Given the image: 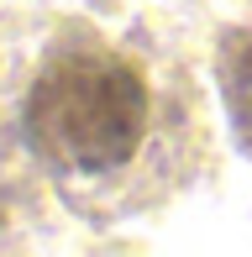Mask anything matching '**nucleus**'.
<instances>
[{
	"label": "nucleus",
	"instance_id": "f257e3e1",
	"mask_svg": "<svg viewBox=\"0 0 252 257\" xmlns=\"http://www.w3.org/2000/svg\"><path fill=\"white\" fill-rule=\"evenodd\" d=\"M16 142L79 210H132L184 173L194 110L153 58L74 21L48 32L21 74Z\"/></svg>",
	"mask_w": 252,
	"mask_h": 257
},
{
	"label": "nucleus",
	"instance_id": "f03ea898",
	"mask_svg": "<svg viewBox=\"0 0 252 257\" xmlns=\"http://www.w3.org/2000/svg\"><path fill=\"white\" fill-rule=\"evenodd\" d=\"M215 74H221L226 105H231L236 137L252 147V27H231L215 53Z\"/></svg>",
	"mask_w": 252,
	"mask_h": 257
}]
</instances>
